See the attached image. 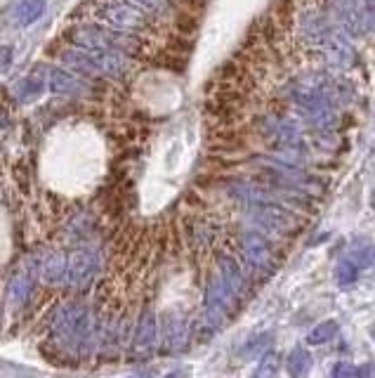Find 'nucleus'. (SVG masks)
<instances>
[{"mask_svg": "<svg viewBox=\"0 0 375 378\" xmlns=\"http://www.w3.org/2000/svg\"><path fill=\"white\" fill-rule=\"evenodd\" d=\"M50 88L55 92H73L78 90V86H76V81L71 79V76H66L64 71H50Z\"/></svg>", "mask_w": 375, "mask_h": 378, "instance_id": "5", "label": "nucleus"}, {"mask_svg": "<svg viewBox=\"0 0 375 378\" xmlns=\"http://www.w3.org/2000/svg\"><path fill=\"white\" fill-rule=\"evenodd\" d=\"M43 10H45V0H21L14 14H17L19 24H34L43 14Z\"/></svg>", "mask_w": 375, "mask_h": 378, "instance_id": "3", "label": "nucleus"}, {"mask_svg": "<svg viewBox=\"0 0 375 378\" xmlns=\"http://www.w3.org/2000/svg\"><path fill=\"white\" fill-rule=\"evenodd\" d=\"M43 90H45V83L41 79H36V76H26V79H19L17 83L10 86V92L14 95V99H19V102L38 99L43 95Z\"/></svg>", "mask_w": 375, "mask_h": 378, "instance_id": "1", "label": "nucleus"}, {"mask_svg": "<svg viewBox=\"0 0 375 378\" xmlns=\"http://www.w3.org/2000/svg\"><path fill=\"white\" fill-rule=\"evenodd\" d=\"M66 274H68V267H66L62 253H55V256H52L48 262H45L43 277H45V282H48V284H59V282H64Z\"/></svg>", "mask_w": 375, "mask_h": 378, "instance_id": "2", "label": "nucleus"}, {"mask_svg": "<svg viewBox=\"0 0 375 378\" xmlns=\"http://www.w3.org/2000/svg\"><path fill=\"white\" fill-rule=\"evenodd\" d=\"M31 277L26 274H17L14 279L10 282V303L12 305H21L24 300L29 298V293H31Z\"/></svg>", "mask_w": 375, "mask_h": 378, "instance_id": "4", "label": "nucleus"}, {"mask_svg": "<svg viewBox=\"0 0 375 378\" xmlns=\"http://www.w3.org/2000/svg\"><path fill=\"white\" fill-rule=\"evenodd\" d=\"M10 64H12V50L7 45H0V76L10 71Z\"/></svg>", "mask_w": 375, "mask_h": 378, "instance_id": "6", "label": "nucleus"}]
</instances>
